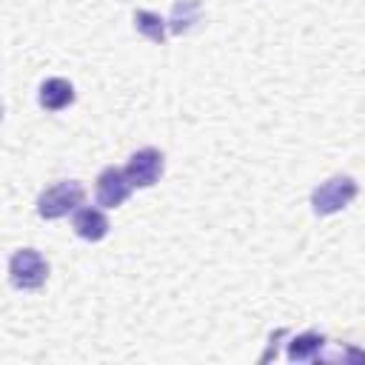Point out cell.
<instances>
[{
	"instance_id": "obj_1",
	"label": "cell",
	"mask_w": 365,
	"mask_h": 365,
	"mask_svg": "<svg viewBox=\"0 0 365 365\" xmlns=\"http://www.w3.org/2000/svg\"><path fill=\"white\" fill-rule=\"evenodd\" d=\"M356 194H359V185H356L354 177H348V174H334V177H328L325 182H319V185L314 188V194H311V208H314V214L328 217V214H336V211L348 208Z\"/></svg>"
},
{
	"instance_id": "obj_7",
	"label": "cell",
	"mask_w": 365,
	"mask_h": 365,
	"mask_svg": "<svg viewBox=\"0 0 365 365\" xmlns=\"http://www.w3.org/2000/svg\"><path fill=\"white\" fill-rule=\"evenodd\" d=\"M37 100L46 111H63L74 103V86L63 77H48L40 83V91H37Z\"/></svg>"
},
{
	"instance_id": "obj_2",
	"label": "cell",
	"mask_w": 365,
	"mask_h": 365,
	"mask_svg": "<svg viewBox=\"0 0 365 365\" xmlns=\"http://www.w3.org/2000/svg\"><path fill=\"white\" fill-rule=\"evenodd\" d=\"M83 200H86V188L77 180H63V182L48 185L46 191H40L37 214L43 220H60V217L77 211L83 205Z\"/></svg>"
},
{
	"instance_id": "obj_4",
	"label": "cell",
	"mask_w": 365,
	"mask_h": 365,
	"mask_svg": "<svg viewBox=\"0 0 365 365\" xmlns=\"http://www.w3.org/2000/svg\"><path fill=\"white\" fill-rule=\"evenodd\" d=\"M163 168H165V157L157 148H140L125 163V174L134 188H151L163 177Z\"/></svg>"
},
{
	"instance_id": "obj_8",
	"label": "cell",
	"mask_w": 365,
	"mask_h": 365,
	"mask_svg": "<svg viewBox=\"0 0 365 365\" xmlns=\"http://www.w3.org/2000/svg\"><path fill=\"white\" fill-rule=\"evenodd\" d=\"M202 17V6L200 0H177L168 17V31L171 34H188Z\"/></svg>"
},
{
	"instance_id": "obj_6",
	"label": "cell",
	"mask_w": 365,
	"mask_h": 365,
	"mask_svg": "<svg viewBox=\"0 0 365 365\" xmlns=\"http://www.w3.org/2000/svg\"><path fill=\"white\" fill-rule=\"evenodd\" d=\"M71 228L80 240H88V242H100L106 234H108V217L100 211V208H91V205H83L74 211L71 217Z\"/></svg>"
},
{
	"instance_id": "obj_9",
	"label": "cell",
	"mask_w": 365,
	"mask_h": 365,
	"mask_svg": "<svg viewBox=\"0 0 365 365\" xmlns=\"http://www.w3.org/2000/svg\"><path fill=\"white\" fill-rule=\"evenodd\" d=\"M134 29H137L145 40H151V43H157V46H163V43H165V34H168V23H165L160 14L148 11V9H137V11H134Z\"/></svg>"
},
{
	"instance_id": "obj_10",
	"label": "cell",
	"mask_w": 365,
	"mask_h": 365,
	"mask_svg": "<svg viewBox=\"0 0 365 365\" xmlns=\"http://www.w3.org/2000/svg\"><path fill=\"white\" fill-rule=\"evenodd\" d=\"M322 345H325V336H322V334L305 331V334H299V336L291 339V345H288V359H291V362L314 359V356L322 351Z\"/></svg>"
},
{
	"instance_id": "obj_3",
	"label": "cell",
	"mask_w": 365,
	"mask_h": 365,
	"mask_svg": "<svg viewBox=\"0 0 365 365\" xmlns=\"http://www.w3.org/2000/svg\"><path fill=\"white\" fill-rule=\"evenodd\" d=\"M9 279L20 291H37L48 279V262L34 248H17L9 259Z\"/></svg>"
},
{
	"instance_id": "obj_5",
	"label": "cell",
	"mask_w": 365,
	"mask_h": 365,
	"mask_svg": "<svg viewBox=\"0 0 365 365\" xmlns=\"http://www.w3.org/2000/svg\"><path fill=\"white\" fill-rule=\"evenodd\" d=\"M131 188H134V185H131L125 168L108 165V168H103L100 177H97V202H100L103 208H117V205H123V202L128 200Z\"/></svg>"
}]
</instances>
